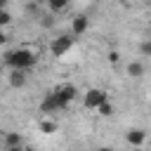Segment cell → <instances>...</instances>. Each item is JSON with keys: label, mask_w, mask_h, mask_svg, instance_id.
<instances>
[{"label": "cell", "mask_w": 151, "mask_h": 151, "mask_svg": "<svg viewBox=\"0 0 151 151\" xmlns=\"http://www.w3.org/2000/svg\"><path fill=\"white\" fill-rule=\"evenodd\" d=\"M101 2H104V0H101Z\"/></svg>", "instance_id": "obj_19"}, {"label": "cell", "mask_w": 151, "mask_h": 151, "mask_svg": "<svg viewBox=\"0 0 151 151\" xmlns=\"http://www.w3.org/2000/svg\"><path fill=\"white\" fill-rule=\"evenodd\" d=\"M26 80H28V76H26V71H21V68H12L9 76H7V83H9V87H14V90L24 87Z\"/></svg>", "instance_id": "obj_6"}, {"label": "cell", "mask_w": 151, "mask_h": 151, "mask_svg": "<svg viewBox=\"0 0 151 151\" xmlns=\"http://www.w3.org/2000/svg\"><path fill=\"white\" fill-rule=\"evenodd\" d=\"M9 24H12V14H9L7 7H5V9H0V28H2V26H9Z\"/></svg>", "instance_id": "obj_14"}, {"label": "cell", "mask_w": 151, "mask_h": 151, "mask_svg": "<svg viewBox=\"0 0 151 151\" xmlns=\"http://www.w3.org/2000/svg\"><path fill=\"white\" fill-rule=\"evenodd\" d=\"M2 144H5V149L17 151V149H24V137H21V134H17V132H7Z\"/></svg>", "instance_id": "obj_10"}, {"label": "cell", "mask_w": 151, "mask_h": 151, "mask_svg": "<svg viewBox=\"0 0 151 151\" xmlns=\"http://www.w3.org/2000/svg\"><path fill=\"white\" fill-rule=\"evenodd\" d=\"M127 76L130 78H142L144 76V64L142 61H130L127 64Z\"/></svg>", "instance_id": "obj_11"}, {"label": "cell", "mask_w": 151, "mask_h": 151, "mask_svg": "<svg viewBox=\"0 0 151 151\" xmlns=\"http://www.w3.org/2000/svg\"><path fill=\"white\" fill-rule=\"evenodd\" d=\"M38 130H40L42 134H54V132L59 130V125H57V120H54V118H50V116L45 113V116L38 120Z\"/></svg>", "instance_id": "obj_7"}, {"label": "cell", "mask_w": 151, "mask_h": 151, "mask_svg": "<svg viewBox=\"0 0 151 151\" xmlns=\"http://www.w3.org/2000/svg\"><path fill=\"white\" fill-rule=\"evenodd\" d=\"M109 99V94H106V90H101V87H90L85 94H83V106L85 109H90V111H94L101 101H106Z\"/></svg>", "instance_id": "obj_2"}, {"label": "cell", "mask_w": 151, "mask_h": 151, "mask_svg": "<svg viewBox=\"0 0 151 151\" xmlns=\"http://www.w3.org/2000/svg\"><path fill=\"white\" fill-rule=\"evenodd\" d=\"M35 61H38V54H35L33 50H28V47H17V50H9V52L5 54V64H7L9 68L28 71V68L35 66Z\"/></svg>", "instance_id": "obj_1"}, {"label": "cell", "mask_w": 151, "mask_h": 151, "mask_svg": "<svg viewBox=\"0 0 151 151\" xmlns=\"http://www.w3.org/2000/svg\"><path fill=\"white\" fill-rule=\"evenodd\" d=\"M7 40H9V38H7V33H5V31H2V28H0V45H5V42H7Z\"/></svg>", "instance_id": "obj_17"}, {"label": "cell", "mask_w": 151, "mask_h": 151, "mask_svg": "<svg viewBox=\"0 0 151 151\" xmlns=\"http://www.w3.org/2000/svg\"><path fill=\"white\" fill-rule=\"evenodd\" d=\"M52 92H54V94H57L66 106H68L71 101H76V97H78V87H76V85H71V83H66V85H57Z\"/></svg>", "instance_id": "obj_5"}, {"label": "cell", "mask_w": 151, "mask_h": 151, "mask_svg": "<svg viewBox=\"0 0 151 151\" xmlns=\"http://www.w3.org/2000/svg\"><path fill=\"white\" fill-rule=\"evenodd\" d=\"M73 42H76V35H68V33H64V35H59V38H54L52 40V45H50V52L54 54V57H64L71 47H73Z\"/></svg>", "instance_id": "obj_3"}, {"label": "cell", "mask_w": 151, "mask_h": 151, "mask_svg": "<svg viewBox=\"0 0 151 151\" xmlns=\"http://www.w3.org/2000/svg\"><path fill=\"white\" fill-rule=\"evenodd\" d=\"M94 111H97V113H99L101 118H109V116H113V113H116V106H113V104H111V101L106 99V101H101V104H99V106H97Z\"/></svg>", "instance_id": "obj_12"}, {"label": "cell", "mask_w": 151, "mask_h": 151, "mask_svg": "<svg viewBox=\"0 0 151 151\" xmlns=\"http://www.w3.org/2000/svg\"><path fill=\"white\" fill-rule=\"evenodd\" d=\"M139 54H142V57H151V40H144V42L139 45Z\"/></svg>", "instance_id": "obj_15"}, {"label": "cell", "mask_w": 151, "mask_h": 151, "mask_svg": "<svg viewBox=\"0 0 151 151\" xmlns=\"http://www.w3.org/2000/svg\"><path fill=\"white\" fill-rule=\"evenodd\" d=\"M118 61H120V54H118L116 50H113V52H109V64H118Z\"/></svg>", "instance_id": "obj_16"}, {"label": "cell", "mask_w": 151, "mask_h": 151, "mask_svg": "<svg viewBox=\"0 0 151 151\" xmlns=\"http://www.w3.org/2000/svg\"><path fill=\"white\" fill-rule=\"evenodd\" d=\"M68 2H71V0H47V5H50L52 12H64V9L68 7Z\"/></svg>", "instance_id": "obj_13"}, {"label": "cell", "mask_w": 151, "mask_h": 151, "mask_svg": "<svg viewBox=\"0 0 151 151\" xmlns=\"http://www.w3.org/2000/svg\"><path fill=\"white\" fill-rule=\"evenodd\" d=\"M61 109H66V104H64L54 92L45 94V97H42V101H40V111H42V113H47V116H52V113H57V111H61Z\"/></svg>", "instance_id": "obj_4"}, {"label": "cell", "mask_w": 151, "mask_h": 151, "mask_svg": "<svg viewBox=\"0 0 151 151\" xmlns=\"http://www.w3.org/2000/svg\"><path fill=\"white\" fill-rule=\"evenodd\" d=\"M87 26H90V21H87V17L85 14H78V17H73V21H71V31H73V35L78 38V35H83L85 31H87Z\"/></svg>", "instance_id": "obj_9"}, {"label": "cell", "mask_w": 151, "mask_h": 151, "mask_svg": "<svg viewBox=\"0 0 151 151\" xmlns=\"http://www.w3.org/2000/svg\"><path fill=\"white\" fill-rule=\"evenodd\" d=\"M7 7V0H0V9H5Z\"/></svg>", "instance_id": "obj_18"}, {"label": "cell", "mask_w": 151, "mask_h": 151, "mask_svg": "<svg viewBox=\"0 0 151 151\" xmlns=\"http://www.w3.org/2000/svg\"><path fill=\"white\" fill-rule=\"evenodd\" d=\"M125 142H127V144H132V146H142V144L146 142V132H144V130H139V127L127 130V132H125Z\"/></svg>", "instance_id": "obj_8"}]
</instances>
